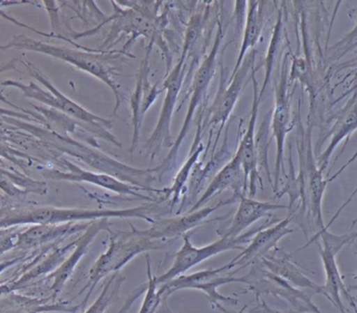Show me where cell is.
Returning a JSON list of instances; mask_svg holds the SVG:
<instances>
[{
    "label": "cell",
    "instance_id": "28",
    "mask_svg": "<svg viewBox=\"0 0 357 313\" xmlns=\"http://www.w3.org/2000/svg\"><path fill=\"white\" fill-rule=\"evenodd\" d=\"M146 270H148V284H146V293L144 297V303L138 313H156L161 302H163L162 298L158 295V284L156 282V278L152 275V266H151V257L146 256Z\"/></svg>",
    "mask_w": 357,
    "mask_h": 313
},
{
    "label": "cell",
    "instance_id": "5",
    "mask_svg": "<svg viewBox=\"0 0 357 313\" xmlns=\"http://www.w3.org/2000/svg\"><path fill=\"white\" fill-rule=\"evenodd\" d=\"M14 47L17 49L29 50V52H41L58 60L64 61L68 64L73 65L79 70L85 71L93 77L104 82L112 90L116 98V106L114 114H116L121 105L125 100L121 84L115 79L114 67L110 64L113 59L119 58L121 52H89V50L73 49V48L63 47V46L50 45L44 42L31 39L26 36H17L6 44V48Z\"/></svg>",
    "mask_w": 357,
    "mask_h": 313
},
{
    "label": "cell",
    "instance_id": "24",
    "mask_svg": "<svg viewBox=\"0 0 357 313\" xmlns=\"http://www.w3.org/2000/svg\"><path fill=\"white\" fill-rule=\"evenodd\" d=\"M357 129V93L348 102L346 108L342 111L339 119H337L335 125L333 128V133H331V144L325 152L319 157L318 166L321 171H324L328 166L331 158L333 156V151L337 148V144L349 137L352 133Z\"/></svg>",
    "mask_w": 357,
    "mask_h": 313
},
{
    "label": "cell",
    "instance_id": "13",
    "mask_svg": "<svg viewBox=\"0 0 357 313\" xmlns=\"http://www.w3.org/2000/svg\"><path fill=\"white\" fill-rule=\"evenodd\" d=\"M293 218L294 215L291 214L284 220H279L274 226L266 227L256 233L252 237L248 247L243 250V253L226 264L228 272L235 268L239 270L248 266H254L268 255L273 250L276 249L277 245L283 237L295 231L289 227Z\"/></svg>",
    "mask_w": 357,
    "mask_h": 313
},
{
    "label": "cell",
    "instance_id": "21",
    "mask_svg": "<svg viewBox=\"0 0 357 313\" xmlns=\"http://www.w3.org/2000/svg\"><path fill=\"white\" fill-rule=\"evenodd\" d=\"M79 306H69L68 303H54L50 298H33L17 295L15 291L0 297V313H75Z\"/></svg>",
    "mask_w": 357,
    "mask_h": 313
},
{
    "label": "cell",
    "instance_id": "9",
    "mask_svg": "<svg viewBox=\"0 0 357 313\" xmlns=\"http://www.w3.org/2000/svg\"><path fill=\"white\" fill-rule=\"evenodd\" d=\"M56 162L61 166H63L66 169V171L50 169V168H41L40 170H41L42 174L46 178L56 181H68V182L88 183V184L96 185V186L112 191V192L117 193L119 195H129V197L142 199V201H152V203L155 201L152 197H146V195L142 194L139 192V191L144 190V189L121 182L119 178H113V176H109V174L84 170L83 168L75 165V163L68 161L65 158H59V159H56Z\"/></svg>",
    "mask_w": 357,
    "mask_h": 313
},
{
    "label": "cell",
    "instance_id": "14",
    "mask_svg": "<svg viewBox=\"0 0 357 313\" xmlns=\"http://www.w3.org/2000/svg\"><path fill=\"white\" fill-rule=\"evenodd\" d=\"M236 199V197L230 199H222L215 205L201 208L197 211L188 212V214L177 216V217L157 218L150 229L144 230V234L148 235L151 238L172 243L175 239L180 236H184L185 234L189 233V231L204 224L208 216L216 211L218 208L231 205V204L235 203Z\"/></svg>",
    "mask_w": 357,
    "mask_h": 313
},
{
    "label": "cell",
    "instance_id": "18",
    "mask_svg": "<svg viewBox=\"0 0 357 313\" xmlns=\"http://www.w3.org/2000/svg\"><path fill=\"white\" fill-rule=\"evenodd\" d=\"M260 264L276 276L280 277L283 280L293 285L296 289H301L312 295L325 296L323 287L312 282L295 264L291 260V256L282 250H273L268 255L260 260Z\"/></svg>",
    "mask_w": 357,
    "mask_h": 313
},
{
    "label": "cell",
    "instance_id": "26",
    "mask_svg": "<svg viewBox=\"0 0 357 313\" xmlns=\"http://www.w3.org/2000/svg\"><path fill=\"white\" fill-rule=\"evenodd\" d=\"M248 15L245 21V33H243V42H241V52L237 58L231 77H234L245 60V54L250 49H254L261 37L264 29V8L260 1H248Z\"/></svg>",
    "mask_w": 357,
    "mask_h": 313
},
{
    "label": "cell",
    "instance_id": "37",
    "mask_svg": "<svg viewBox=\"0 0 357 313\" xmlns=\"http://www.w3.org/2000/svg\"><path fill=\"white\" fill-rule=\"evenodd\" d=\"M356 224H357V218L356 220H354V224H352L351 228H354V227L356 226Z\"/></svg>",
    "mask_w": 357,
    "mask_h": 313
},
{
    "label": "cell",
    "instance_id": "7",
    "mask_svg": "<svg viewBox=\"0 0 357 313\" xmlns=\"http://www.w3.org/2000/svg\"><path fill=\"white\" fill-rule=\"evenodd\" d=\"M321 238L322 243H318L319 254L324 266L325 274H326V282L323 287L325 297L337 308L342 313L346 312L345 306L342 298L346 300L357 313V307L354 298L350 295L349 291L346 287L343 281L339 266L337 264V254L343 249L345 245H350L357 238L356 232H350L344 235H335L324 231L318 239ZM317 239V241H318Z\"/></svg>",
    "mask_w": 357,
    "mask_h": 313
},
{
    "label": "cell",
    "instance_id": "29",
    "mask_svg": "<svg viewBox=\"0 0 357 313\" xmlns=\"http://www.w3.org/2000/svg\"><path fill=\"white\" fill-rule=\"evenodd\" d=\"M282 17H281V12L277 20L276 26H275L274 33H273L272 41H271L270 48H268V56L266 60V77H264V83L262 85L261 92H260V98L264 96L266 91V86H268V81L272 75L273 64H274L275 56H276L277 52H278L279 43H280L281 36H282Z\"/></svg>",
    "mask_w": 357,
    "mask_h": 313
},
{
    "label": "cell",
    "instance_id": "39",
    "mask_svg": "<svg viewBox=\"0 0 357 313\" xmlns=\"http://www.w3.org/2000/svg\"><path fill=\"white\" fill-rule=\"evenodd\" d=\"M356 279H357V275H356Z\"/></svg>",
    "mask_w": 357,
    "mask_h": 313
},
{
    "label": "cell",
    "instance_id": "10",
    "mask_svg": "<svg viewBox=\"0 0 357 313\" xmlns=\"http://www.w3.org/2000/svg\"><path fill=\"white\" fill-rule=\"evenodd\" d=\"M222 37H224V29H222V24L218 27V33H216L215 42H214L213 48L209 52L205 60L202 62L201 66L197 69L195 73V79H193L192 84V94H191L190 102H189L188 111H187L186 119H185L184 123H183L182 129H181L180 135L176 139L175 144H173V148L169 152V156L165 158V161L161 165L157 166V171L162 172V170L167 169L169 167L171 162L177 156L178 148L188 132L189 127H190L191 121L193 119L195 109L199 106V102L203 100L205 96L206 91H207L208 86L213 77L214 72H215L216 56H218V49H220V42H222Z\"/></svg>",
    "mask_w": 357,
    "mask_h": 313
},
{
    "label": "cell",
    "instance_id": "1",
    "mask_svg": "<svg viewBox=\"0 0 357 313\" xmlns=\"http://www.w3.org/2000/svg\"><path fill=\"white\" fill-rule=\"evenodd\" d=\"M160 212L157 203L128 209H83L41 205L24 199L2 197L0 207V230L23 224H62L68 222H96L104 218H142L151 224Z\"/></svg>",
    "mask_w": 357,
    "mask_h": 313
},
{
    "label": "cell",
    "instance_id": "32",
    "mask_svg": "<svg viewBox=\"0 0 357 313\" xmlns=\"http://www.w3.org/2000/svg\"><path fill=\"white\" fill-rule=\"evenodd\" d=\"M357 47V24L354 27V31L346 36L343 40L337 42L333 48H331V60H339V59L343 58L344 56L351 52L352 49Z\"/></svg>",
    "mask_w": 357,
    "mask_h": 313
},
{
    "label": "cell",
    "instance_id": "23",
    "mask_svg": "<svg viewBox=\"0 0 357 313\" xmlns=\"http://www.w3.org/2000/svg\"><path fill=\"white\" fill-rule=\"evenodd\" d=\"M232 189L234 191L235 197H241V190H245V178H243V170L241 163L236 158L233 159L214 176L212 182L208 186L207 190L202 195L201 199L192 206L189 212L197 211L204 204L207 203L210 199L218 195V193L224 192L225 190Z\"/></svg>",
    "mask_w": 357,
    "mask_h": 313
},
{
    "label": "cell",
    "instance_id": "11",
    "mask_svg": "<svg viewBox=\"0 0 357 313\" xmlns=\"http://www.w3.org/2000/svg\"><path fill=\"white\" fill-rule=\"evenodd\" d=\"M185 59H186L185 56H181L180 62H178L175 68L167 75V79L163 83V90H167L165 104L161 109V114L156 129L146 146V150L150 152L152 159L160 151L161 146H165V148L173 146L171 142L172 117H173L178 91L182 86L183 77H184Z\"/></svg>",
    "mask_w": 357,
    "mask_h": 313
},
{
    "label": "cell",
    "instance_id": "4",
    "mask_svg": "<svg viewBox=\"0 0 357 313\" xmlns=\"http://www.w3.org/2000/svg\"><path fill=\"white\" fill-rule=\"evenodd\" d=\"M110 238L107 251L100 256L89 273V281L83 289L79 291L82 295L87 291L85 299L82 302L81 310H85L90 296L102 279L109 275L117 274L121 268H125L136 256L150 251L165 250L171 243L157 241L144 234V230H138L132 226L131 231H112L108 229Z\"/></svg>",
    "mask_w": 357,
    "mask_h": 313
},
{
    "label": "cell",
    "instance_id": "30",
    "mask_svg": "<svg viewBox=\"0 0 357 313\" xmlns=\"http://www.w3.org/2000/svg\"><path fill=\"white\" fill-rule=\"evenodd\" d=\"M202 150H203V146H201V148H197V150L195 151L193 154H191L188 161H187L186 163L184 164V166L181 168L180 172H178L177 178H176L173 187L169 189V194H173V199H172V208H173L174 206H176V204H177L178 197H180L181 190H182L185 183H186L187 176H188L189 171H190L193 164L195 163L197 158H199V155L201 154Z\"/></svg>",
    "mask_w": 357,
    "mask_h": 313
},
{
    "label": "cell",
    "instance_id": "31",
    "mask_svg": "<svg viewBox=\"0 0 357 313\" xmlns=\"http://www.w3.org/2000/svg\"><path fill=\"white\" fill-rule=\"evenodd\" d=\"M0 157L6 158L12 163L17 164L24 172L27 171L29 166L38 164L35 162H39V160L29 157L24 153L14 150V148L3 144H0Z\"/></svg>",
    "mask_w": 357,
    "mask_h": 313
},
{
    "label": "cell",
    "instance_id": "16",
    "mask_svg": "<svg viewBox=\"0 0 357 313\" xmlns=\"http://www.w3.org/2000/svg\"><path fill=\"white\" fill-rule=\"evenodd\" d=\"M93 222H68L62 224H39L22 230L17 237L14 251L19 255L54 245L66 237L87 230Z\"/></svg>",
    "mask_w": 357,
    "mask_h": 313
},
{
    "label": "cell",
    "instance_id": "38",
    "mask_svg": "<svg viewBox=\"0 0 357 313\" xmlns=\"http://www.w3.org/2000/svg\"><path fill=\"white\" fill-rule=\"evenodd\" d=\"M0 49H6V45H0Z\"/></svg>",
    "mask_w": 357,
    "mask_h": 313
},
{
    "label": "cell",
    "instance_id": "36",
    "mask_svg": "<svg viewBox=\"0 0 357 313\" xmlns=\"http://www.w3.org/2000/svg\"><path fill=\"white\" fill-rule=\"evenodd\" d=\"M245 310V307L243 308V310H241V312H239L238 313H243V310ZM268 313H287V312H272V310H270V312H268Z\"/></svg>",
    "mask_w": 357,
    "mask_h": 313
},
{
    "label": "cell",
    "instance_id": "25",
    "mask_svg": "<svg viewBox=\"0 0 357 313\" xmlns=\"http://www.w3.org/2000/svg\"><path fill=\"white\" fill-rule=\"evenodd\" d=\"M0 189L6 193V197L14 199H26L27 193L45 195L48 191L46 183L26 178L24 174L10 171L1 167H0Z\"/></svg>",
    "mask_w": 357,
    "mask_h": 313
},
{
    "label": "cell",
    "instance_id": "2",
    "mask_svg": "<svg viewBox=\"0 0 357 313\" xmlns=\"http://www.w3.org/2000/svg\"><path fill=\"white\" fill-rule=\"evenodd\" d=\"M15 125L33 134V136L40 139L42 138L45 140V146H52L60 152L81 160L100 174H109L113 178H119L121 182L139 187L149 192L161 193L169 197V189H156L152 187V183L156 180V176L158 174L157 168L142 169V168L132 167L96 148L84 146L83 144L75 142L68 136L52 133L50 129L44 130L42 128L25 123L24 121H20L19 119L15 121Z\"/></svg>",
    "mask_w": 357,
    "mask_h": 313
},
{
    "label": "cell",
    "instance_id": "6",
    "mask_svg": "<svg viewBox=\"0 0 357 313\" xmlns=\"http://www.w3.org/2000/svg\"><path fill=\"white\" fill-rule=\"evenodd\" d=\"M271 224L272 222H266L259 228L248 231V232L234 237V238H230V237L222 235V238L218 239L215 243H210V245H205L203 247H195L191 243L190 233H187L183 236V247L176 254L175 260H174L172 268L161 276L155 277L157 284H165V283L169 282V281L174 280L178 276H182L184 273L188 272L189 270L195 268L197 264L209 259V258L214 257L218 254L234 251V250L243 251L245 247H241V245L250 243L252 237L256 233L259 232L261 229L270 227Z\"/></svg>",
    "mask_w": 357,
    "mask_h": 313
},
{
    "label": "cell",
    "instance_id": "35",
    "mask_svg": "<svg viewBox=\"0 0 357 313\" xmlns=\"http://www.w3.org/2000/svg\"><path fill=\"white\" fill-rule=\"evenodd\" d=\"M356 193H357V189H356V191H354V193H352V195H351V197H350V199H348V201H346V203H345V204H344V205H343V206H342V207H341V208H340L339 211H337V213H335V216H333V220H331V222H329V224H329V226H331V224H333V222H335V218H337V216H339V215H340V213H341V211H343V210H344V209H345V208H346V207H347L348 204H349V201H352V199H354V195H356Z\"/></svg>",
    "mask_w": 357,
    "mask_h": 313
},
{
    "label": "cell",
    "instance_id": "17",
    "mask_svg": "<svg viewBox=\"0 0 357 313\" xmlns=\"http://www.w3.org/2000/svg\"><path fill=\"white\" fill-rule=\"evenodd\" d=\"M109 226H110L109 218H104V220H96V222H92L88 227L87 230L84 232V234L77 238V243H75L73 253L64 260V262L54 272H52V274L48 275L44 279L46 282L52 281V284L48 287L50 296L47 298H50L52 302L56 300V296L63 291L64 285L66 284L69 278L73 276L77 264L87 254L90 245L93 243L98 233L102 230H108Z\"/></svg>",
    "mask_w": 357,
    "mask_h": 313
},
{
    "label": "cell",
    "instance_id": "20",
    "mask_svg": "<svg viewBox=\"0 0 357 313\" xmlns=\"http://www.w3.org/2000/svg\"><path fill=\"white\" fill-rule=\"evenodd\" d=\"M151 48L152 45H149L148 48V56H146V60L142 63V67H140V72L138 75L137 85H136L135 91H134L133 96L131 98V107L132 111H133V142H132V148L130 150L132 156H133L134 152L138 146V142H139V132L140 127L142 125V119H144V113L148 111V109L152 106L153 102L156 100L157 96L160 93L161 90H157V86L155 87H150L149 85V54L151 52Z\"/></svg>",
    "mask_w": 357,
    "mask_h": 313
},
{
    "label": "cell",
    "instance_id": "8",
    "mask_svg": "<svg viewBox=\"0 0 357 313\" xmlns=\"http://www.w3.org/2000/svg\"><path fill=\"white\" fill-rule=\"evenodd\" d=\"M227 272L228 268L224 266L216 270H202L187 276L182 275L162 284V287L158 289V295L162 298L163 301H165L176 291H182V289H197L207 296L208 300L211 302L213 307H218L222 312H227L220 303H228L234 306L238 303V300L220 295L218 291V287L231 284V283H245L250 285L249 275L241 278H234L232 276H226L225 274Z\"/></svg>",
    "mask_w": 357,
    "mask_h": 313
},
{
    "label": "cell",
    "instance_id": "40",
    "mask_svg": "<svg viewBox=\"0 0 357 313\" xmlns=\"http://www.w3.org/2000/svg\"><path fill=\"white\" fill-rule=\"evenodd\" d=\"M356 298H357V295H356Z\"/></svg>",
    "mask_w": 357,
    "mask_h": 313
},
{
    "label": "cell",
    "instance_id": "3",
    "mask_svg": "<svg viewBox=\"0 0 357 313\" xmlns=\"http://www.w3.org/2000/svg\"><path fill=\"white\" fill-rule=\"evenodd\" d=\"M23 64L26 67L29 75L38 79L42 85L45 86L48 91L41 89L36 84L29 83L26 85V84L13 81V79L2 82L0 83V86L17 88L22 91L26 98H33L37 102L46 105L50 109H54V110L70 117L77 123H79L81 127L96 135V137L106 140V142L114 144L117 148H121V142L111 132V130L113 129L112 121L89 112L84 107L79 106V104L67 98L62 92L59 91L58 88L54 87V84L48 79V77L31 62H23Z\"/></svg>",
    "mask_w": 357,
    "mask_h": 313
},
{
    "label": "cell",
    "instance_id": "12",
    "mask_svg": "<svg viewBox=\"0 0 357 313\" xmlns=\"http://www.w3.org/2000/svg\"><path fill=\"white\" fill-rule=\"evenodd\" d=\"M287 56L283 62L282 71H281L280 81L276 88V102L273 111L272 130L273 136L276 139L277 156L276 165H275V185L274 190L278 189L279 178L281 172L285 174L284 168V144L287 133L291 131V94L289 93V84H287Z\"/></svg>",
    "mask_w": 357,
    "mask_h": 313
},
{
    "label": "cell",
    "instance_id": "22",
    "mask_svg": "<svg viewBox=\"0 0 357 313\" xmlns=\"http://www.w3.org/2000/svg\"><path fill=\"white\" fill-rule=\"evenodd\" d=\"M238 209L233 217L232 222L228 230L225 232V236L234 238L243 234L245 230L260 218L271 216V212L278 209H289V206L277 205V204L266 203L256 201L252 197L241 195Z\"/></svg>",
    "mask_w": 357,
    "mask_h": 313
},
{
    "label": "cell",
    "instance_id": "33",
    "mask_svg": "<svg viewBox=\"0 0 357 313\" xmlns=\"http://www.w3.org/2000/svg\"><path fill=\"white\" fill-rule=\"evenodd\" d=\"M16 62V59H14V60L1 65V66H0V75L6 72V71L10 70V69H14ZM0 116L10 117V119H24V121H37L33 119V117L29 116V115L25 114V113L18 112V111L8 110V109L4 108H0Z\"/></svg>",
    "mask_w": 357,
    "mask_h": 313
},
{
    "label": "cell",
    "instance_id": "15",
    "mask_svg": "<svg viewBox=\"0 0 357 313\" xmlns=\"http://www.w3.org/2000/svg\"><path fill=\"white\" fill-rule=\"evenodd\" d=\"M255 70H252L251 79L253 81L254 100L252 106L251 117L247 132L241 139L237 148L235 158L238 160L243 170V178H245V191L249 189V197H254L257 190V181H260L257 171V148L255 144V125L257 121L258 109L261 98L258 93V83L256 81ZM260 183H262L260 181Z\"/></svg>",
    "mask_w": 357,
    "mask_h": 313
},
{
    "label": "cell",
    "instance_id": "19",
    "mask_svg": "<svg viewBox=\"0 0 357 313\" xmlns=\"http://www.w3.org/2000/svg\"><path fill=\"white\" fill-rule=\"evenodd\" d=\"M256 52L252 50L247 58L243 60L241 68L235 73L234 77L230 79V85L227 87L226 90L222 92L220 96H216L215 102L210 110V123L211 125H218L222 123L224 125L228 119L229 115L232 112L236 100H238L239 93L243 89V84H245V77L248 73L253 67L255 62Z\"/></svg>",
    "mask_w": 357,
    "mask_h": 313
},
{
    "label": "cell",
    "instance_id": "27",
    "mask_svg": "<svg viewBox=\"0 0 357 313\" xmlns=\"http://www.w3.org/2000/svg\"><path fill=\"white\" fill-rule=\"evenodd\" d=\"M123 282H125V278L119 276V273L111 275L110 278L105 283L102 293L98 296V299L84 313H105L109 305L116 299Z\"/></svg>",
    "mask_w": 357,
    "mask_h": 313
},
{
    "label": "cell",
    "instance_id": "34",
    "mask_svg": "<svg viewBox=\"0 0 357 313\" xmlns=\"http://www.w3.org/2000/svg\"><path fill=\"white\" fill-rule=\"evenodd\" d=\"M39 250H35V251L29 252V253L22 254V255L17 256V257L10 258V259L4 260V261L0 262V275L8 270L10 266H14L16 264H20V262L27 261L29 259H33V256L37 255Z\"/></svg>",
    "mask_w": 357,
    "mask_h": 313
}]
</instances>
